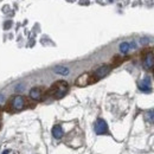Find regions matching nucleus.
<instances>
[{
  "label": "nucleus",
  "mask_w": 154,
  "mask_h": 154,
  "mask_svg": "<svg viewBox=\"0 0 154 154\" xmlns=\"http://www.w3.org/2000/svg\"><path fill=\"white\" fill-rule=\"evenodd\" d=\"M31 107H35V102L32 98H27L23 95H16L7 101L5 106V110L10 113H14V112H20L25 108H31Z\"/></svg>",
  "instance_id": "nucleus-1"
},
{
  "label": "nucleus",
  "mask_w": 154,
  "mask_h": 154,
  "mask_svg": "<svg viewBox=\"0 0 154 154\" xmlns=\"http://www.w3.org/2000/svg\"><path fill=\"white\" fill-rule=\"evenodd\" d=\"M96 82V78L94 77L93 74H83L76 79V85L77 87H85L88 84H93Z\"/></svg>",
  "instance_id": "nucleus-3"
},
{
  "label": "nucleus",
  "mask_w": 154,
  "mask_h": 154,
  "mask_svg": "<svg viewBox=\"0 0 154 154\" xmlns=\"http://www.w3.org/2000/svg\"><path fill=\"white\" fill-rule=\"evenodd\" d=\"M0 127H1V110H0Z\"/></svg>",
  "instance_id": "nucleus-15"
},
{
  "label": "nucleus",
  "mask_w": 154,
  "mask_h": 154,
  "mask_svg": "<svg viewBox=\"0 0 154 154\" xmlns=\"http://www.w3.org/2000/svg\"><path fill=\"white\" fill-rule=\"evenodd\" d=\"M63 135H64V131H63V128H62L59 125L54 126V128H52V136H54L55 139H62V137H63Z\"/></svg>",
  "instance_id": "nucleus-8"
},
{
  "label": "nucleus",
  "mask_w": 154,
  "mask_h": 154,
  "mask_svg": "<svg viewBox=\"0 0 154 154\" xmlns=\"http://www.w3.org/2000/svg\"><path fill=\"white\" fill-rule=\"evenodd\" d=\"M43 94H44V91L42 88H39V87L32 88L30 90V98H32L33 101H40V100H43Z\"/></svg>",
  "instance_id": "nucleus-6"
},
{
  "label": "nucleus",
  "mask_w": 154,
  "mask_h": 154,
  "mask_svg": "<svg viewBox=\"0 0 154 154\" xmlns=\"http://www.w3.org/2000/svg\"><path fill=\"white\" fill-rule=\"evenodd\" d=\"M142 65L146 70H151L152 68H154V55L153 54H147L145 58H143V62H142Z\"/></svg>",
  "instance_id": "nucleus-7"
},
{
  "label": "nucleus",
  "mask_w": 154,
  "mask_h": 154,
  "mask_svg": "<svg viewBox=\"0 0 154 154\" xmlns=\"http://www.w3.org/2000/svg\"><path fill=\"white\" fill-rule=\"evenodd\" d=\"M110 70H112V66L110 65H102V66H100L98 69L95 70V72H93V75L96 78V81H98V79H101V78L107 76L110 72Z\"/></svg>",
  "instance_id": "nucleus-5"
},
{
  "label": "nucleus",
  "mask_w": 154,
  "mask_h": 154,
  "mask_svg": "<svg viewBox=\"0 0 154 154\" xmlns=\"http://www.w3.org/2000/svg\"><path fill=\"white\" fill-rule=\"evenodd\" d=\"M131 50V45H129V43H127V42H123V43H121L120 44V51L122 52V54H128V51Z\"/></svg>",
  "instance_id": "nucleus-11"
},
{
  "label": "nucleus",
  "mask_w": 154,
  "mask_h": 154,
  "mask_svg": "<svg viewBox=\"0 0 154 154\" xmlns=\"http://www.w3.org/2000/svg\"><path fill=\"white\" fill-rule=\"evenodd\" d=\"M148 42H149V39H148V38H142V39H140V43H141V44H147Z\"/></svg>",
  "instance_id": "nucleus-13"
},
{
  "label": "nucleus",
  "mask_w": 154,
  "mask_h": 154,
  "mask_svg": "<svg viewBox=\"0 0 154 154\" xmlns=\"http://www.w3.org/2000/svg\"><path fill=\"white\" fill-rule=\"evenodd\" d=\"M139 89H140L142 93H146V94L152 93V87L148 85V84H145L143 82H140V83H139Z\"/></svg>",
  "instance_id": "nucleus-10"
},
{
  "label": "nucleus",
  "mask_w": 154,
  "mask_h": 154,
  "mask_svg": "<svg viewBox=\"0 0 154 154\" xmlns=\"http://www.w3.org/2000/svg\"><path fill=\"white\" fill-rule=\"evenodd\" d=\"M2 154H10V151H8V149H6L5 152H2Z\"/></svg>",
  "instance_id": "nucleus-14"
},
{
  "label": "nucleus",
  "mask_w": 154,
  "mask_h": 154,
  "mask_svg": "<svg viewBox=\"0 0 154 154\" xmlns=\"http://www.w3.org/2000/svg\"><path fill=\"white\" fill-rule=\"evenodd\" d=\"M54 72L57 74V75L66 76V75H69V69L66 66H63V65H57V66L54 68Z\"/></svg>",
  "instance_id": "nucleus-9"
},
{
  "label": "nucleus",
  "mask_w": 154,
  "mask_h": 154,
  "mask_svg": "<svg viewBox=\"0 0 154 154\" xmlns=\"http://www.w3.org/2000/svg\"><path fill=\"white\" fill-rule=\"evenodd\" d=\"M68 91V83L65 81H58L56 82L48 91V95L55 97V98H62Z\"/></svg>",
  "instance_id": "nucleus-2"
},
{
  "label": "nucleus",
  "mask_w": 154,
  "mask_h": 154,
  "mask_svg": "<svg viewBox=\"0 0 154 154\" xmlns=\"http://www.w3.org/2000/svg\"><path fill=\"white\" fill-rule=\"evenodd\" d=\"M146 120L151 123H154V110H149L146 114Z\"/></svg>",
  "instance_id": "nucleus-12"
},
{
  "label": "nucleus",
  "mask_w": 154,
  "mask_h": 154,
  "mask_svg": "<svg viewBox=\"0 0 154 154\" xmlns=\"http://www.w3.org/2000/svg\"><path fill=\"white\" fill-rule=\"evenodd\" d=\"M94 128H95V133H96L97 135H104L109 133V132H108V125H107V122H106L104 120H102V119H98V120H97Z\"/></svg>",
  "instance_id": "nucleus-4"
}]
</instances>
